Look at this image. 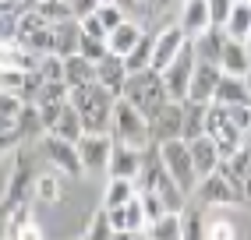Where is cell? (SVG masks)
I'll use <instances>...</instances> for the list:
<instances>
[{
    "label": "cell",
    "instance_id": "5b68a950",
    "mask_svg": "<svg viewBox=\"0 0 251 240\" xmlns=\"http://www.w3.org/2000/svg\"><path fill=\"white\" fill-rule=\"evenodd\" d=\"M195 194L202 198V205H209V209H230V205L244 201V180H237L233 173H226V169H216V173L202 177Z\"/></svg>",
    "mask_w": 251,
    "mask_h": 240
},
{
    "label": "cell",
    "instance_id": "d590c367",
    "mask_svg": "<svg viewBox=\"0 0 251 240\" xmlns=\"http://www.w3.org/2000/svg\"><path fill=\"white\" fill-rule=\"evenodd\" d=\"M28 74H32V71H4V81H0L4 96H18V99L25 102V85H28Z\"/></svg>",
    "mask_w": 251,
    "mask_h": 240
},
{
    "label": "cell",
    "instance_id": "ee69618b",
    "mask_svg": "<svg viewBox=\"0 0 251 240\" xmlns=\"http://www.w3.org/2000/svg\"><path fill=\"white\" fill-rule=\"evenodd\" d=\"M81 32H85L89 39H110L106 25L99 22V14H89V18H81Z\"/></svg>",
    "mask_w": 251,
    "mask_h": 240
},
{
    "label": "cell",
    "instance_id": "83f0119b",
    "mask_svg": "<svg viewBox=\"0 0 251 240\" xmlns=\"http://www.w3.org/2000/svg\"><path fill=\"white\" fill-rule=\"evenodd\" d=\"M149 240H180L184 237V219H180V212H166L163 219H156V222H149Z\"/></svg>",
    "mask_w": 251,
    "mask_h": 240
},
{
    "label": "cell",
    "instance_id": "d6986e66",
    "mask_svg": "<svg viewBox=\"0 0 251 240\" xmlns=\"http://www.w3.org/2000/svg\"><path fill=\"white\" fill-rule=\"evenodd\" d=\"M223 74H237V78H248L251 74V46L241 43V39H230L226 49H223Z\"/></svg>",
    "mask_w": 251,
    "mask_h": 240
},
{
    "label": "cell",
    "instance_id": "cb8c5ba5",
    "mask_svg": "<svg viewBox=\"0 0 251 240\" xmlns=\"http://www.w3.org/2000/svg\"><path fill=\"white\" fill-rule=\"evenodd\" d=\"M7 240H46L39 222L28 216V209H18L14 216H7Z\"/></svg>",
    "mask_w": 251,
    "mask_h": 240
},
{
    "label": "cell",
    "instance_id": "ab89813d",
    "mask_svg": "<svg viewBox=\"0 0 251 240\" xmlns=\"http://www.w3.org/2000/svg\"><path fill=\"white\" fill-rule=\"evenodd\" d=\"M99 14V22H103L106 25V32H113V28H121L127 18H124V11H121V4H103V7H99L96 11Z\"/></svg>",
    "mask_w": 251,
    "mask_h": 240
},
{
    "label": "cell",
    "instance_id": "484cf974",
    "mask_svg": "<svg viewBox=\"0 0 251 240\" xmlns=\"http://www.w3.org/2000/svg\"><path fill=\"white\" fill-rule=\"evenodd\" d=\"M152 57H156V36H149V32H145L142 43L124 57V64H127L131 74H142V71H152Z\"/></svg>",
    "mask_w": 251,
    "mask_h": 240
},
{
    "label": "cell",
    "instance_id": "9c48e42d",
    "mask_svg": "<svg viewBox=\"0 0 251 240\" xmlns=\"http://www.w3.org/2000/svg\"><path fill=\"white\" fill-rule=\"evenodd\" d=\"M188 36H184V28L180 25H166L163 32H156V57H152V71H166V67H170L184 49H188Z\"/></svg>",
    "mask_w": 251,
    "mask_h": 240
},
{
    "label": "cell",
    "instance_id": "681fc988",
    "mask_svg": "<svg viewBox=\"0 0 251 240\" xmlns=\"http://www.w3.org/2000/svg\"><path fill=\"white\" fill-rule=\"evenodd\" d=\"M53 4H71V0H53Z\"/></svg>",
    "mask_w": 251,
    "mask_h": 240
},
{
    "label": "cell",
    "instance_id": "bcb514c9",
    "mask_svg": "<svg viewBox=\"0 0 251 240\" xmlns=\"http://www.w3.org/2000/svg\"><path fill=\"white\" fill-rule=\"evenodd\" d=\"M113 240H135V233H131V230H117Z\"/></svg>",
    "mask_w": 251,
    "mask_h": 240
},
{
    "label": "cell",
    "instance_id": "816d5d0a",
    "mask_svg": "<svg viewBox=\"0 0 251 240\" xmlns=\"http://www.w3.org/2000/svg\"><path fill=\"white\" fill-rule=\"evenodd\" d=\"M244 81H248V89H251V74H248V78H244Z\"/></svg>",
    "mask_w": 251,
    "mask_h": 240
},
{
    "label": "cell",
    "instance_id": "c3c4849f",
    "mask_svg": "<svg viewBox=\"0 0 251 240\" xmlns=\"http://www.w3.org/2000/svg\"><path fill=\"white\" fill-rule=\"evenodd\" d=\"M103 4H117V0H99V7H103Z\"/></svg>",
    "mask_w": 251,
    "mask_h": 240
},
{
    "label": "cell",
    "instance_id": "f35d334b",
    "mask_svg": "<svg viewBox=\"0 0 251 240\" xmlns=\"http://www.w3.org/2000/svg\"><path fill=\"white\" fill-rule=\"evenodd\" d=\"M237 0H209V14H212V28H226Z\"/></svg>",
    "mask_w": 251,
    "mask_h": 240
},
{
    "label": "cell",
    "instance_id": "f907efd6",
    "mask_svg": "<svg viewBox=\"0 0 251 240\" xmlns=\"http://www.w3.org/2000/svg\"><path fill=\"white\" fill-rule=\"evenodd\" d=\"M244 43H248V46H251V32H248V39H244Z\"/></svg>",
    "mask_w": 251,
    "mask_h": 240
},
{
    "label": "cell",
    "instance_id": "f6af8a7d",
    "mask_svg": "<svg viewBox=\"0 0 251 240\" xmlns=\"http://www.w3.org/2000/svg\"><path fill=\"white\" fill-rule=\"evenodd\" d=\"M71 11H75V18H89V14L99 11V0H71Z\"/></svg>",
    "mask_w": 251,
    "mask_h": 240
},
{
    "label": "cell",
    "instance_id": "4316f807",
    "mask_svg": "<svg viewBox=\"0 0 251 240\" xmlns=\"http://www.w3.org/2000/svg\"><path fill=\"white\" fill-rule=\"evenodd\" d=\"M205 120H209V106L202 102H184V142H198L205 134Z\"/></svg>",
    "mask_w": 251,
    "mask_h": 240
},
{
    "label": "cell",
    "instance_id": "d6a6232c",
    "mask_svg": "<svg viewBox=\"0 0 251 240\" xmlns=\"http://www.w3.org/2000/svg\"><path fill=\"white\" fill-rule=\"evenodd\" d=\"M180 219H184V237L180 240H209V219H202V212L184 209Z\"/></svg>",
    "mask_w": 251,
    "mask_h": 240
},
{
    "label": "cell",
    "instance_id": "52a82bcc",
    "mask_svg": "<svg viewBox=\"0 0 251 240\" xmlns=\"http://www.w3.org/2000/svg\"><path fill=\"white\" fill-rule=\"evenodd\" d=\"M43 152H46V159L60 169V177L75 180V177L85 173V163H81V152H78L75 142H64L57 134H43Z\"/></svg>",
    "mask_w": 251,
    "mask_h": 240
},
{
    "label": "cell",
    "instance_id": "f1b7e54d",
    "mask_svg": "<svg viewBox=\"0 0 251 240\" xmlns=\"http://www.w3.org/2000/svg\"><path fill=\"white\" fill-rule=\"evenodd\" d=\"M32 198H36L39 205H57L64 198V184L57 173H39L36 177V191H32Z\"/></svg>",
    "mask_w": 251,
    "mask_h": 240
},
{
    "label": "cell",
    "instance_id": "3957f363",
    "mask_svg": "<svg viewBox=\"0 0 251 240\" xmlns=\"http://www.w3.org/2000/svg\"><path fill=\"white\" fill-rule=\"evenodd\" d=\"M113 142L117 145H131V148H149L152 145V127H149V117L138 113L131 102H117L113 110Z\"/></svg>",
    "mask_w": 251,
    "mask_h": 240
},
{
    "label": "cell",
    "instance_id": "8992f818",
    "mask_svg": "<svg viewBox=\"0 0 251 240\" xmlns=\"http://www.w3.org/2000/svg\"><path fill=\"white\" fill-rule=\"evenodd\" d=\"M198 71V53H195V43H188V49L163 71V81H166V92H170L174 102H184L191 92V78Z\"/></svg>",
    "mask_w": 251,
    "mask_h": 240
},
{
    "label": "cell",
    "instance_id": "836d02e7",
    "mask_svg": "<svg viewBox=\"0 0 251 240\" xmlns=\"http://www.w3.org/2000/svg\"><path fill=\"white\" fill-rule=\"evenodd\" d=\"M22 46H28L32 53H39V57H50L53 53V25H43L39 32H32L28 39H22Z\"/></svg>",
    "mask_w": 251,
    "mask_h": 240
},
{
    "label": "cell",
    "instance_id": "ba28073f",
    "mask_svg": "<svg viewBox=\"0 0 251 240\" xmlns=\"http://www.w3.org/2000/svg\"><path fill=\"white\" fill-rule=\"evenodd\" d=\"M152 127V145H166L184 138V102H166V106L149 120Z\"/></svg>",
    "mask_w": 251,
    "mask_h": 240
},
{
    "label": "cell",
    "instance_id": "7402d4cb",
    "mask_svg": "<svg viewBox=\"0 0 251 240\" xmlns=\"http://www.w3.org/2000/svg\"><path fill=\"white\" fill-rule=\"evenodd\" d=\"M64 81L71 85V92L75 89H85V85H96V64L85 60L81 53L68 57V60H64Z\"/></svg>",
    "mask_w": 251,
    "mask_h": 240
},
{
    "label": "cell",
    "instance_id": "6da1fadb",
    "mask_svg": "<svg viewBox=\"0 0 251 240\" xmlns=\"http://www.w3.org/2000/svg\"><path fill=\"white\" fill-rule=\"evenodd\" d=\"M124 102H131L138 113H145L152 120L166 102H174L170 92H166V81L159 71H142V74H131L127 78V89H124Z\"/></svg>",
    "mask_w": 251,
    "mask_h": 240
},
{
    "label": "cell",
    "instance_id": "30bf717a",
    "mask_svg": "<svg viewBox=\"0 0 251 240\" xmlns=\"http://www.w3.org/2000/svg\"><path fill=\"white\" fill-rule=\"evenodd\" d=\"M142 166H145V148H131V145H113V156L106 173L121 177V180H142Z\"/></svg>",
    "mask_w": 251,
    "mask_h": 240
},
{
    "label": "cell",
    "instance_id": "60d3db41",
    "mask_svg": "<svg viewBox=\"0 0 251 240\" xmlns=\"http://www.w3.org/2000/svg\"><path fill=\"white\" fill-rule=\"evenodd\" d=\"M39 74H43L46 81H64V57H57V53L43 57V64H39Z\"/></svg>",
    "mask_w": 251,
    "mask_h": 240
},
{
    "label": "cell",
    "instance_id": "7c38bea8",
    "mask_svg": "<svg viewBox=\"0 0 251 240\" xmlns=\"http://www.w3.org/2000/svg\"><path fill=\"white\" fill-rule=\"evenodd\" d=\"M127 78H131V71H127L124 57H113V53H110L106 60H99V64H96V81L103 85L110 96H117V99H124Z\"/></svg>",
    "mask_w": 251,
    "mask_h": 240
},
{
    "label": "cell",
    "instance_id": "4dcf8cb0",
    "mask_svg": "<svg viewBox=\"0 0 251 240\" xmlns=\"http://www.w3.org/2000/svg\"><path fill=\"white\" fill-rule=\"evenodd\" d=\"M248 32H251V4H237L230 14V22H226V36L230 39H248Z\"/></svg>",
    "mask_w": 251,
    "mask_h": 240
},
{
    "label": "cell",
    "instance_id": "b9f144b4",
    "mask_svg": "<svg viewBox=\"0 0 251 240\" xmlns=\"http://www.w3.org/2000/svg\"><path fill=\"white\" fill-rule=\"evenodd\" d=\"M28 106V102H22L18 96H4V102H0V117H4V124H18L22 110Z\"/></svg>",
    "mask_w": 251,
    "mask_h": 240
},
{
    "label": "cell",
    "instance_id": "5bb4252c",
    "mask_svg": "<svg viewBox=\"0 0 251 240\" xmlns=\"http://www.w3.org/2000/svg\"><path fill=\"white\" fill-rule=\"evenodd\" d=\"M184 28V36L188 39H198L202 32L212 28V14H209V0H184V7H180V22Z\"/></svg>",
    "mask_w": 251,
    "mask_h": 240
},
{
    "label": "cell",
    "instance_id": "ffe728a7",
    "mask_svg": "<svg viewBox=\"0 0 251 240\" xmlns=\"http://www.w3.org/2000/svg\"><path fill=\"white\" fill-rule=\"evenodd\" d=\"M0 60H4V71H39V64H43V57L32 53L22 43H4V57Z\"/></svg>",
    "mask_w": 251,
    "mask_h": 240
},
{
    "label": "cell",
    "instance_id": "603a6c76",
    "mask_svg": "<svg viewBox=\"0 0 251 240\" xmlns=\"http://www.w3.org/2000/svg\"><path fill=\"white\" fill-rule=\"evenodd\" d=\"M142 36H145V32H142V25H135V22H124L121 28H113L110 32V53L113 57H127L131 53V49H135L138 43H142Z\"/></svg>",
    "mask_w": 251,
    "mask_h": 240
},
{
    "label": "cell",
    "instance_id": "7a4b0ae2",
    "mask_svg": "<svg viewBox=\"0 0 251 240\" xmlns=\"http://www.w3.org/2000/svg\"><path fill=\"white\" fill-rule=\"evenodd\" d=\"M159 156H163V166H166V173H170L177 180V187L184 194H195L198 191V184H202V177H198V169H195V156H191V145L177 138V142H166L159 145Z\"/></svg>",
    "mask_w": 251,
    "mask_h": 240
},
{
    "label": "cell",
    "instance_id": "e0dca14e",
    "mask_svg": "<svg viewBox=\"0 0 251 240\" xmlns=\"http://www.w3.org/2000/svg\"><path fill=\"white\" fill-rule=\"evenodd\" d=\"M216 102L226 106V110H233V106H251V89H248V81L237 78V74H223L220 89H216Z\"/></svg>",
    "mask_w": 251,
    "mask_h": 240
},
{
    "label": "cell",
    "instance_id": "2e32d148",
    "mask_svg": "<svg viewBox=\"0 0 251 240\" xmlns=\"http://www.w3.org/2000/svg\"><path fill=\"white\" fill-rule=\"evenodd\" d=\"M191 43H195L198 64H216V67H220V64H223V49H226L230 36H226V28H209V32H202V36L191 39Z\"/></svg>",
    "mask_w": 251,
    "mask_h": 240
},
{
    "label": "cell",
    "instance_id": "e575fe53",
    "mask_svg": "<svg viewBox=\"0 0 251 240\" xmlns=\"http://www.w3.org/2000/svg\"><path fill=\"white\" fill-rule=\"evenodd\" d=\"M85 60H92V64H99V60H106L110 57V43L106 39H89L85 32H81V49H78Z\"/></svg>",
    "mask_w": 251,
    "mask_h": 240
},
{
    "label": "cell",
    "instance_id": "7bdbcfd3",
    "mask_svg": "<svg viewBox=\"0 0 251 240\" xmlns=\"http://www.w3.org/2000/svg\"><path fill=\"white\" fill-rule=\"evenodd\" d=\"M209 240H237V226L230 219H209Z\"/></svg>",
    "mask_w": 251,
    "mask_h": 240
},
{
    "label": "cell",
    "instance_id": "1f68e13d",
    "mask_svg": "<svg viewBox=\"0 0 251 240\" xmlns=\"http://www.w3.org/2000/svg\"><path fill=\"white\" fill-rule=\"evenodd\" d=\"M36 11H39V18L46 25H64V22L75 18L71 4H53V0H36Z\"/></svg>",
    "mask_w": 251,
    "mask_h": 240
},
{
    "label": "cell",
    "instance_id": "277c9868",
    "mask_svg": "<svg viewBox=\"0 0 251 240\" xmlns=\"http://www.w3.org/2000/svg\"><path fill=\"white\" fill-rule=\"evenodd\" d=\"M36 169H32V159L25 152H14L11 173H7V187H4V216H14L18 209H25V201L36 191Z\"/></svg>",
    "mask_w": 251,
    "mask_h": 240
},
{
    "label": "cell",
    "instance_id": "44dd1931",
    "mask_svg": "<svg viewBox=\"0 0 251 240\" xmlns=\"http://www.w3.org/2000/svg\"><path fill=\"white\" fill-rule=\"evenodd\" d=\"M138 180H121V177H110L103 187V209H121V205L135 201L138 198Z\"/></svg>",
    "mask_w": 251,
    "mask_h": 240
},
{
    "label": "cell",
    "instance_id": "ac0fdd59",
    "mask_svg": "<svg viewBox=\"0 0 251 240\" xmlns=\"http://www.w3.org/2000/svg\"><path fill=\"white\" fill-rule=\"evenodd\" d=\"M81 49V22L71 18V22H64V25H53V53L57 57H75Z\"/></svg>",
    "mask_w": 251,
    "mask_h": 240
},
{
    "label": "cell",
    "instance_id": "74e56055",
    "mask_svg": "<svg viewBox=\"0 0 251 240\" xmlns=\"http://www.w3.org/2000/svg\"><path fill=\"white\" fill-rule=\"evenodd\" d=\"M138 198H142V205H145V216H149V222H156V219H163L166 212H170V209H166V201H163L156 191H145V187H142V191H138Z\"/></svg>",
    "mask_w": 251,
    "mask_h": 240
},
{
    "label": "cell",
    "instance_id": "d4e9b609",
    "mask_svg": "<svg viewBox=\"0 0 251 240\" xmlns=\"http://www.w3.org/2000/svg\"><path fill=\"white\" fill-rule=\"evenodd\" d=\"M50 134H57V138L75 142V145H78L81 138H85V120H81V113L68 102V106H64V113H60V120H57V127L50 131Z\"/></svg>",
    "mask_w": 251,
    "mask_h": 240
},
{
    "label": "cell",
    "instance_id": "8d00e7d4",
    "mask_svg": "<svg viewBox=\"0 0 251 240\" xmlns=\"http://www.w3.org/2000/svg\"><path fill=\"white\" fill-rule=\"evenodd\" d=\"M18 127H22V134H25V138L46 134V127H43V117H39V110H36V106H25V110H22V117H18Z\"/></svg>",
    "mask_w": 251,
    "mask_h": 240
},
{
    "label": "cell",
    "instance_id": "9a60e30c",
    "mask_svg": "<svg viewBox=\"0 0 251 240\" xmlns=\"http://www.w3.org/2000/svg\"><path fill=\"white\" fill-rule=\"evenodd\" d=\"M188 145H191V156H195L198 177H209V173H216V169L223 166V152H220V145H216L212 134H202L198 142H188Z\"/></svg>",
    "mask_w": 251,
    "mask_h": 240
},
{
    "label": "cell",
    "instance_id": "f5cc1de1",
    "mask_svg": "<svg viewBox=\"0 0 251 240\" xmlns=\"http://www.w3.org/2000/svg\"><path fill=\"white\" fill-rule=\"evenodd\" d=\"M237 4H251V0H237Z\"/></svg>",
    "mask_w": 251,
    "mask_h": 240
},
{
    "label": "cell",
    "instance_id": "8fae6325",
    "mask_svg": "<svg viewBox=\"0 0 251 240\" xmlns=\"http://www.w3.org/2000/svg\"><path fill=\"white\" fill-rule=\"evenodd\" d=\"M220 81H223V67H216V64H198V71H195V78H191L188 99H191V102H202V106H212ZM188 99H184V102H188Z\"/></svg>",
    "mask_w": 251,
    "mask_h": 240
},
{
    "label": "cell",
    "instance_id": "7dc6e473",
    "mask_svg": "<svg viewBox=\"0 0 251 240\" xmlns=\"http://www.w3.org/2000/svg\"><path fill=\"white\" fill-rule=\"evenodd\" d=\"M244 201H248V205H251V173H248V177H244Z\"/></svg>",
    "mask_w": 251,
    "mask_h": 240
},
{
    "label": "cell",
    "instance_id": "f546056e",
    "mask_svg": "<svg viewBox=\"0 0 251 240\" xmlns=\"http://www.w3.org/2000/svg\"><path fill=\"white\" fill-rule=\"evenodd\" d=\"M113 233H117L113 219H110V212L103 209V205H99V209L92 212V219H89L85 233H81V240H113Z\"/></svg>",
    "mask_w": 251,
    "mask_h": 240
},
{
    "label": "cell",
    "instance_id": "4fadbf2b",
    "mask_svg": "<svg viewBox=\"0 0 251 240\" xmlns=\"http://www.w3.org/2000/svg\"><path fill=\"white\" fill-rule=\"evenodd\" d=\"M113 134H85L78 142V152H81V163L85 169H106L110 166V156H113Z\"/></svg>",
    "mask_w": 251,
    "mask_h": 240
}]
</instances>
